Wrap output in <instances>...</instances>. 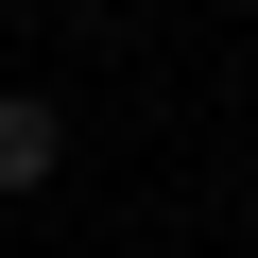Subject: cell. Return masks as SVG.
<instances>
[{
	"label": "cell",
	"instance_id": "6da1fadb",
	"mask_svg": "<svg viewBox=\"0 0 258 258\" xmlns=\"http://www.w3.org/2000/svg\"><path fill=\"white\" fill-rule=\"evenodd\" d=\"M52 155H69V120L52 103H0V189H52Z\"/></svg>",
	"mask_w": 258,
	"mask_h": 258
}]
</instances>
